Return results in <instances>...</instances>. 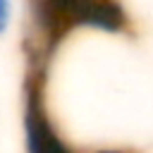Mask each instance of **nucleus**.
I'll use <instances>...</instances> for the list:
<instances>
[{"mask_svg":"<svg viewBox=\"0 0 153 153\" xmlns=\"http://www.w3.org/2000/svg\"><path fill=\"white\" fill-rule=\"evenodd\" d=\"M151 84L110 10H53L33 55L31 124L57 153L148 151Z\"/></svg>","mask_w":153,"mask_h":153,"instance_id":"obj_1","label":"nucleus"},{"mask_svg":"<svg viewBox=\"0 0 153 153\" xmlns=\"http://www.w3.org/2000/svg\"><path fill=\"white\" fill-rule=\"evenodd\" d=\"M22 0H0V43L12 38L19 26Z\"/></svg>","mask_w":153,"mask_h":153,"instance_id":"obj_2","label":"nucleus"},{"mask_svg":"<svg viewBox=\"0 0 153 153\" xmlns=\"http://www.w3.org/2000/svg\"><path fill=\"white\" fill-rule=\"evenodd\" d=\"M112 0H45L55 10H110Z\"/></svg>","mask_w":153,"mask_h":153,"instance_id":"obj_3","label":"nucleus"},{"mask_svg":"<svg viewBox=\"0 0 153 153\" xmlns=\"http://www.w3.org/2000/svg\"><path fill=\"white\" fill-rule=\"evenodd\" d=\"M57 153V151H53ZM98 153H151V151H98Z\"/></svg>","mask_w":153,"mask_h":153,"instance_id":"obj_4","label":"nucleus"}]
</instances>
